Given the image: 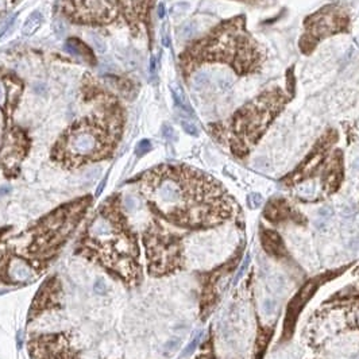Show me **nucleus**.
<instances>
[{
	"instance_id": "obj_23",
	"label": "nucleus",
	"mask_w": 359,
	"mask_h": 359,
	"mask_svg": "<svg viewBox=\"0 0 359 359\" xmlns=\"http://www.w3.org/2000/svg\"><path fill=\"white\" fill-rule=\"evenodd\" d=\"M32 90L36 93V96H46L48 92H49V87L42 81H36V83H33Z\"/></svg>"
},
{
	"instance_id": "obj_1",
	"label": "nucleus",
	"mask_w": 359,
	"mask_h": 359,
	"mask_svg": "<svg viewBox=\"0 0 359 359\" xmlns=\"http://www.w3.org/2000/svg\"><path fill=\"white\" fill-rule=\"evenodd\" d=\"M151 208L179 227L214 226L226 220L231 207L215 180L187 166H160L142 179Z\"/></svg>"
},
{
	"instance_id": "obj_27",
	"label": "nucleus",
	"mask_w": 359,
	"mask_h": 359,
	"mask_svg": "<svg viewBox=\"0 0 359 359\" xmlns=\"http://www.w3.org/2000/svg\"><path fill=\"white\" fill-rule=\"evenodd\" d=\"M181 126L184 128V131H185L187 134H189V135L196 137L198 134V127L195 126L194 123L188 122V121H182V122H181Z\"/></svg>"
},
{
	"instance_id": "obj_26",
	"label": "nucleus",
	"mask_w": 359,
	"mask_h": 359,
	"mask_svg": "<svg viewBox=\"0 0 359 359\" xmlns=\"http://www.w3.org/2000/svg\"><path fill=\"white\" fill-rule=\"evenodd\" d=\"M276 302L274 300H271V299H266L265 302H264V304H262V311H264V313L266 315V316H271L273 313H274V311H276Z\"/></svg>"
},
{
	"instance_id": "obj_35",
	"label": "nucleus",
	"mask_w": 359,
	"mask_h": 359,
	"mask_svg": "<svg viewBox=\"0 0 359 359\" xmlns=\"http://www.w3.org/2000/svg\"><path fill=\"white\" fill-rule=\"evenodd\" d=\"M106 182H107V179H104V180H103V181H102V184H100V185H99V189H97V191H96V196H99V195H100V194H102V191H103V188H104V185H106Z\"/></svg>"
},
{
	"instance_id": "obj_21",
	"label": "nucleus",
	"mask_w": 359,
	"mask_h": 359,
	"mask_svg": "<svg viewBox=\"0 0 359 359\" xmlns=\"http://www.w3.org/2000/svg\"><path fill=\"white\" fill-rule=\"evenodd\" d=\"M67 30H68V27H67L65 22H64L62 19H55V20H54L53 32L55 36H64L67 34Z\"/></svg>"
},
{
	"instance_id": "obj_15",
	"label": "nucleus",
	"mask_w": 359,
	"mask_h": 359,
	"mask_svg": "<svg viewBox=\"0 0 359 359\" xmlns=\"http://www.w3.org/2000/svg\"><path fill=\"white\" fill-rule=\"evenodd\" d=\"M292 214V210L290 207L287 205L285 200H280V198H276V200H270L269 203L266 204L265 207V211H264V215L269 220V222H281V220H285Z\"/></svg>"
},
{
	"instance_id": "obj_19",
	"label": "nucleus",
	"mask_w": 359,
	"mask_h": 359,
	"mask_svg": "<svg viewBox=\"0 0 359 359\" xmlns=\"http://www.w3.org/2000/svg\"><path fill=\"white\" fill-rule=\"evenodd\" d=\"M65 49L72 54H76V55H80V57H84V58H90V53L88 52L87 46L83 45L77 39H68V42L65 45Z\"/></svg>"
},
{
	"instance_id": "obj_14",
	"label": "nucleus",
	"mask_w": 359,
	"mask_h": 359,
	"mask_svg": "<svg viewBox=\"0 0 359 359\" xmlns=\"http://www.w3.org/2000/svg\"><path fill=\"white\" fill-rule=\"evenodd\" d=\"M261 245L264 250L274 258H284L287 255V249L281 236L273 230L264 229L261 231Z\"/></svg>"
},
{
	"instance_id": "obj_28",
	"label": "nucleus",
	"mask_w": 359,
	"mask_h": 359,
	"mask_svg": "<svg viewBox=\"0 0 359 359\" xmlns=\"http://www.w3.org/2000/svg\"><path fill=\"white\" fill-rule=\"evenodd\" d=\"M262 201H264V198H262V196H261L259 194H252V195L249 196V204H250L252 208L261 207V205H262Z\"/></svg>"
},
{
	"instance_id": "obj_10",
	"label": "nucleus",
	"mask_w": 359,
	"mask_h": 359,
	"mask_svg": "<svg viewBox=\"0 0 359 359\" xmlns=\"http://www.w3.org/2000/svg\"><path fill=\"white\" fill-rule=\"evenodd\" d=\"M20 130H11L3 140L0 147V163L7 173L18 172L19 165L26 156L27 141Z\"/></svg>"
},
{
	"instance_id": "obj_31",
	"label": "nucleus",
	"mask_w": 359,
	"mask_h": 359,
	"mask_svg": "<svg viewBox=\"0 0 359 359\" xmlns=\"http://www.w3.org/2000/svg\"><path fill=\"white\" fill-rule=\"evenodd\" d=\"M249 262H250V255H246V258L243 259V264H242V268L239 269L238 271V274H236V277H235V284L239 281V278L243 276V273H245V270L248 269V265H249Z\"/></svg>"
},
{
	"instance_id": "obj_34",
	"label": "nucleus",
	"mask_w": 359,
	"mask_h": 359,
	"mask_svg": "<svg viewBox=\"0 0 359 359\" xmlns=\"http://www.w3.org/2000/svg\"><path fill=\"white\" fill-rule=\"evenodd\" d=\"M350 248H353L354 250H359V236L350 243Z\"/></svg>"
},
{
	"instance_id": "obj_7",
	"label": "nucleus",
	"mask_w": 359,
	"mask_h": 359,
	"mask_svg": "<svg viewBox=\"0 0 359 359\" xmlns=\"http://www.w3.org/2000/svg\"><path fill=\"white\" fill-rule=\"evenodd\" d=\"M347 26L348 17L341 8L338 6L324 7L319 13L306 19V36H303L300 43L303 52L312 50V48L316 43H319L320 39L339 33L341 30H346Z\"/></svg>"
},
{
	"instance_id": "obj_9",
	"label": "nucleus",
	"mask_w": 359,
	"mask_h": 359,
	"mask_svg": "<svg viewBox=\"0 0 359 359\" xmlns=\"http://www.w3.org/2000/svg\"><path fill=\"white\" fill-rule=\"evenodd\" d=\"M337 274H322L318 276L312 280H309L304 287L297 292V294H294V297L290 300L289 306H287V315H285V320H284V338L290 339L293 332H294V325L297 322V318L300 315V312L303 311V308L306 303L313 297V294L318 292V289L323 285L325 281L334 278Z\"/></svg>"
},
{
	"instance_id": "obj_13",
	"label": "nucleus",
	"mask_w": 359,
	"mask_h": 359,
	"mask_svg": "<svg viewBox=\"0 0 359 359\" xmlns=\"http://www.w3.org/2000/svg\"><path fill=\"white\" fill-rule=\"evenodd\" d=\"M341 180H343V165H341V151H337L330 163L325 168V173H324L323 184L324 188L327 192L332 194L335 192L339 185H341Z\"/></svg>"
},
{
	"instance_id": "obj_2",
	"label": "nucleus",
	"mask_w": 359,
	"mask_h": 359,
	"mask_svg": "<svg viewBox=\"0 0 359 359\" xmlns=\"http://www.w3.org/2000/svg\"><path fill=\"white\" fill-rule=\"evenodd\" d=\"M77 252L102 265L126 285L141 281L137 233L130 229L122 201L116 196L100 207L80 239Z\"/></svg>"
},
{
	"instance_id": "obj_17",
	"label": "nucleus",
	"mask_w": 359,
	"mask_h": 359,
	"mask_svg": "<svg viewBox=\"0 0 359 359\" xmlns=\"http://www.w3.org/2000/svg\"><path fill=\"white\" fill-rule=\"evenodd\" d=\"M7 92H8V104L13 107L17 104L20 92H22V84L18 83L15 79H7Z\"/></svg>"
},
{
	"instance_id": "obj_22",
	"label": "nucleus",
	"mask_w": 359,
	"mask_h": 359,
	"mask_svg": "<svg viewBox=\"0 0 359 359\" xmlns=\"http://www.w3.org/2000/svg\"><path fill=\"white\" fill-rule=\"evenodd\" d=\"M188 8H189V4H188V3L180 1V3H176V4L170 8V13H172L173 17H180V15H182Z\"/></svg>"
},
{
	"instance_id": "obj_16",
	"label": "nucleus",
	"mask_w": 359,
	"mask_h": 359,
	"mask_svg": "<svg viewBox=\"0 0 359 359\" xmlns=\"http://www.w3.org/2000/svg\"><path fill=\"white\" fill-rule=\"evenodd\" d=\"M43 23V15L39 13V11H34L27 20L25 22L23 25V29H22V34L25 36H33L36 34V32L41 29Z\"/></svg>"
},
{
	"instance_id": "obj_11",
	"label": "nucleus",
	"mask_w": 359,
	"mask_h": 359,
	"mask_svg": "<svg viewBox=\"0 0 359 359\" xmlns=\"http://www.w3.org/2000/svg\"><path fill=\"white\" fill-rule=\"evenodd\" d=\"M332 142H334V140H330L328 135L322 138V141L315 147V150L306 157L304 162L299 166V169L293 175H290L289 181L292 184H294V182H299L302 180L311 177L312 175H315V172L323 163L324 158H325V151L328 150V147L332 144Z\"/></svg>"
},
{
	"instance_id": "obj_4",
	"label": "nucleus",
	"mask_w": 359,
	"mask_h": 359,
	"mask_svg": "<svg viewBox=\"0 0 359 359\" xmlns=\"http://www.w3.org/2000/svg\"><path fill=\"white\" fill-rule=\"evenodd\" d=\"M90 200L88 198L73 201L58 207L29 229L26 235H30L27 246L23 254L42 269V262L48 261L53 252H57L72 233L73 230L87 214Z\"/></svg>"
},
{
	"instance_id": "obj_18",
	"label": "nucleus",
	"mask_w": 359,
	"mask_h": 359,
	"mask_svg": "<svg viewBox=\"0 0 359 359\" xmlns=\"http://www.w3.org/2000/svg\"><path fill=\"white\" fill-rule=\"evenodd\" d=\"M87 39L92 46V49L99 54L107 53V42L104 41V38L97 34V33H88L87 34Z\"/></svg>"
},
{
	"instance_id": "obj_38",
	"label": "nucleus",
	"mask_w": 359,
	"mask_h": 359,
	"mask_svg": "<svg viewBox=\"0 0 359 359\" xmlns=\"http://www.w3.org/2000/svg\"><path fill=\"white\" fill-rule=\"evenodd\" d=\"M353 168H354L357 172H359V160H355V161H354V163H353Z\"/></svg>"
},
{
	"instance_id": "obj_8",
	"label": "nucleus",
	"mask_w": 359,
	"mask_h": 359,
	"mask_svg": "<svg viewBox=\"0 0 359 359\" xmlns=\"http://www.w3.org/2000/svg\"><path fill=\"white\" fill-rule=\"evenodd\" d=\"M29 350L33 359H80L72 338L64 332L30 337Z\"/></svg>"
},
{
	"instance_id": "obj_24",
	"label": "nucleus",
	"mask_w": 359,
	"mask_h": 359,
	"mask_svg": "<svg viewBox=\"0 0 359 359\" xmlns=\"http://www.w3.org/2000/svg\"><path fill=\"white\" fill-rule=\"evenodd\" d=\"M151 150V142L149 140H142L140 144H137L135 147V153L137 156H144L146 153H149Z\"/></svg>"
},
{
	"instance_id": "obj_29",
	"label": "nucleus",
	"mask_w": 359,
	"mask_h": 359,
	"mask_svg": "<svg viewBox=\"0 0 359 359\" xmlns=\"http://www.w3.org/2000/svg\"><path fill=\"white\" fill-rule=\"evenodd\" d=\"M162 135L166 138V140H173L176 137V131L175 128L169 125H163L162 127Z\"/></svg>"
},
{
	"instance_id": "obj_32",
	"label": "nucleus",
	"mask_w": 359,
	"mask_h": 359,
	"mask_svg": "<svg viewBox=\"0 0 359 359\" xmlns=\"http://www.w3.org/2000/svg\"><path fill=\"white\" fill-rule=\"evenodd\" d=\"M14 0H0V17L8 10V7L13 4Z\"/></svg>"
},
{
	"instance_id": "obj_12",
	"label": "nucleus",
	"mask_w": 359,
	"mask_h": 359,
	"mask_svg": "<svg viewBox=\"0 0 359 359\" xmlns=\"http://www.w3.org/2000/svg\"><path fill=\"white\" fill-rule=\"evenodd\" d=\"M60 290L61 285L57 281V278H50L45 283V285L39 289V292L36 293V297L34 299L33 306L30 309V316L33 315V318H36V315H39L43 311L48 309H53L54 306L60 304Z\"/></svg>"
},
{
	"instance_id": "obj_20",
	"label": "nucleus",
	"mask_w": 359,
	"mask_h": 359,
	"mask_svg": "<svg viewBox=\"0 0 359 359\" xmlns=\"http://www.w3.org/2000/svg\"><path fill=\"white\" fill-rule=\"evenodd\" d=\"M196 32H198L196 23H195V22H188V23H185V25L181 27L180 36H181L184 41H188V39H191L192 36L196 34Z\"/></svg>"
},
{
	"instance_id": "obj_30",
	"label": "nucleus",
	"mask_w": 359,
	"mask_h": 359,
	"mask_svg": "<svg viewBox=\"0 0 359 359\" xmlns=\"http://www.w3.org/2000/svg\"><path fill=\"white\" fill-rule=\"evenodd\" d=\"M194 81H195V84L198 87H203V86H205L208 83V76L205 73H198V74H195Z\"/></svg>"
},
{
	"instance_id": "obj_36",
	"label": "nucleus",
	"mask_w": 359,
	"mask_h": 359,
	"mask_svg": "<svg viewBox=\"0 0 359 359\" xmlns=\"http://www.w3.org/2000/svg\"><path fill=\"white\" fill-rule=\"evenodd\" d=\"M4 97H6V90H4V87L0 84V104L4 102Z\"/></svg>"
},
{
	"instance_id": "obj_33",
	"label": "nucleus",
	"mask_w": 359,
	"mask_h": 359,
	"mask_svg": "<svg viewBox=\"0 0 359 359\" xmlns=\"http://www.w3.org/2000/svg\"><path fill=\"white\" fill-rule=\"evenodd\" d=\"M319 215L323 216V217H330V216H332V210L324 207V208H322V210L319 211Z\"/></svg>"
},
{
	"instance_id": "obj_37",
	"label": "nucleus",
	"mask_w": 359,
	"mask_h": 359,
	"mask_svg": "<svg viewBox=\"0 0 359 359\" xmlns=\"http://www.w3.org/2000/svg\"><path fill=\"white\" fill-rule=\"evenodd\" d=\"M157 13H158V17H160V18L162 19L165 17V6H163V4L158 6V11H157Z\"/></svg>"
},
{
	"instance_id": "obj_3",
	"label": "nucleus",
	"mask_w": 359,
	"mask_h": 359,
	"mask_svg": "<svg viewBox=\"0 0 359 359\" xmlns=\"http://www.w3.org/2000/svg\"><path fill=\"white\" fill-rule=\"evenodd\" d=\"M119 134L121 115L116 111L83 119L61 137L54 150V158L67 168L106 158Z\"/></svg>"
},
{
	"instance_id": "obj_25",
	"label": "nucleus",
	"mask_w": 359,
	"mask_h": 359,
	"mask_svg": "<svg viewBox=\"0 0 359 359\" xmlns=\"http://www.w3.org/2000/svg\"><path fill=\"white\" fill-rule=\"evenodd\" d=\"M200 335H201V332H198V337L194 339V341L189 343V346L182 351V354H181V357L182 358H185V357H189L195 350H196V347H198V341H200Z\"/></svg>"
},
{
	"instance_id": "obj_6",
	"label": "nucleus",
	"mask_w": 359,
	"mask_h": 359,
	"mask_svg": "<svg viewBox=\"0 0 359 359\" xmlns=\"http://www.w3.org/2000/svg\"><path fill=\"white\" fill-rule=\"evenodd\" d=\"M144 242L151 274L160 276L179 269L181 245L176 235L163 231L160 226H151L144 233Z\"/></svg>"
},
{
	"instance_id": "obj_5",
	"label": "nucleus",
	"mask_w": 359,
	"mask_h": 359,
	"mask_svg": "<svg viewBox=\"0 0 359 359\" xmlns=\"http://www.w3.org/2000/svg\"><path fill=\"white\" fill-rule=\"evenodd\" d=\"M284 104L285 95L281 90H269L259 95L254 102L245 106L233 116L231 147L236 156L248 153L249 146L258 141L259 135Z\"/></svg>"
},
{
	"instance_id": "obj_39",
	"label": "nucleus",
	"mask_w": 359,
	"mask_h": 359,
	"mask_svg": "<svg viewBox=\"0 0 359 359\" xmlns=\"http://www.w3.org/2000/svg\"><path fill=\"white\" fill-rule=\"evenodd\" d=\"M357 323H358V325H359V315H358V318H357Z\"/></svg>"
}]
</instances>
